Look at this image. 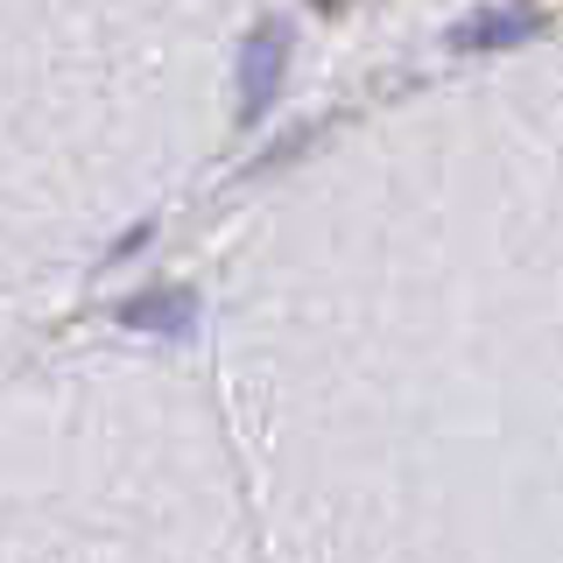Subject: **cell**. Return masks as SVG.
<instances>
[{"mask_svg":"<svg viewBox=\"0 0 563 563\" xmlns=\"http://www.w3.org/2000/svg\"><path fill=\"white\" fill-rule=\"evenodd\" d=\"M282 57H289V43H282V29H254L240 49V120H261L282 92Z\"/></svg>","mask_w":563,"mask_h":563,"instance_id":"cell-1","label":"cell"},{"mask_svg":"<svg viewBox=\"0 0 563 563\" xmlns=\"http://www.w3.org/2000/svg\"><path fill=\"white\" fill-rule=\"evenodd\" d=\"M120 324L190 345V339H198V296H190V289H148V296H134V303H120Z\"/></svg>","mask_w":563,"mask_h":563,"instance_id":"cell-2","label":"cell"},{"mask_svg":"<svg viewBox=\"0 0 563 563\" xmlns=\"http://www.w3.org/2000/svg\"><path fill=\"white\" fill-rule=\"evenodd\" d=\"M521 35H536V14H528V8H515V14L493 8V14H472V22L457 29L451 43H457V49H500V43H521Z\"/></svg>","mask_w":563,"mask_h":563,"instance_id":"cell-3","label":"cell"},{"mask_svg":"<svg viewBox=\"0 0 563 563\" xmlns=\"http://www.w3.org/2000/svg\"><path fill=\"white\" fill-rule=\"evenodd\" d=\"M317 8H339V0H317Z\"/></svg>","mask_w":563,"mask_h":563,"instance_id":"cell-4","label":"cell"}]
</instances>
